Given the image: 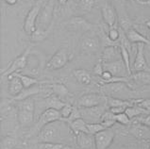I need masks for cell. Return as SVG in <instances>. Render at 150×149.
<instances>
[{
	"instance_id": "obj_37",
	"label": "cell",
	"mask_w": 150,
	"mask_h": 149,
	"mask_svg": "<svg viewBox=\"0 0 150 149\" xmlns=\"http://www.w3.org/2000/svg\"><path fill=\"white\" fill-rule=\"evenodd\" d=\"M16 145V140L12 137H7L2 141V148L12 149Z\"/></svg>"
},
{
	"instance_id": "obj_14",
	"label": "cell",
	"mask_w": 150,
	"mask_h": 149,
	"mask_svg": "<svg viewBox=\"0 0 150 149\" xmlns=\"http://www.w3.org/2000/svg\"><path fill=\"white\" fill-rule=\"evenodd\" d=\"M144 44H137V51H136V57L134 59L133 67L132 70L134 72H141V71H148V64L146 62L144 56Z\"/></svg>"
},
{
	"instance_id": "obj_10",
	"label": "cell",
	"mask_w": 150,
	"mask_h": 149,
	"mask_svg": "<svg viewBox=\"0 0 150 149\" xmlns=\"http://www.w3.org/2000/svg\"><path fill=\"white\" fill-rule=\"evenodd\" d=\"M114 131L110 129H106L104 130L100 131L99 133L95 135V146L96 149H107L114 138Z\"/></svg>"
},
{
	"instance_id": "obj_44",
	"label": "cell",
	"mask_w": 150,
	"mask_h": 149,
	"mask_svg": "<svg viewBox=\"0 0 150 149\" xmlns=\"http://www.w3.org/2000/svg\"><path fill=\"white\" fill-rule=\"evenodd\" d=\"M4 1L8 4V5H15L17 3V0H4Z\"/></svg>"
},
{
	"instance_id": "obj_21",
	"label": "cell",
	"mask_w": 150,
	"mask_h": 149,
	"mask_svg": "<svg viewBox=\"0 0 150 149\" xmlns=\"http://www.w3.org/2000/svg\"><path fill=\"white\" fill-rule=\"evenodd\" d=\"M126 35L131 44H140V42H142V44H150V41L147 38L137 31L135 28H130L128 30L126 31Z\"/></svg>"
},
{
	"instance_id": "obj_38",
	"label": "cell",
	"mask_w": 150,
	"mask_h": 149,
	"mask_svg": "<svg viewBox=\"0 0 150 149\" xmlns=\"http://www.w3.org/2000/svg\"><path fill=\"white\" fill-rule=\"evenodd\" d=\"M95 0H80V8L85 11H90L95 6Z\"/></svg>"
},
{
	"instance_id": "obj_8",
	"label": "cell",
	"mask_w": 150,
	"mask_h": 149,
	"mask_svg": "<svg viewBox=\"0 0 150 149\" xmlns=\"http://www.w3.org/2000/svg\"><path fill=\"white\" fill-rule=\"evenodd\" d=\"M42 7V2L38 1L35 6H33L32 8L28 11L24 22V30L28 35L31 34L36 30V24H37V18L40 15V11Z\"/></svg>"
},
{
	"instance_id": "obj_24",
	"label": "cell",
	"mask_w": 150,
	"mask_h": 149,
	"mask_svg": "<svg viewBox=\"0 0 150 149\" xmlns=\"http://www.w3.org/2000/svg\"><path fill=\"white\" fill-rule=\"evenodd\" d=\"M129 80H132L137 85H145L150 83V73L148 71L135 72L129 76Z\"/></svg>"
},
{
	"instance_id": "obj_28",
	"label": "cell",
	"mask_w": 150,
	"mask_h": 149,
	"mask_svg": "<svg viewBox=\"0 0 150 149\" xmlns=\"http://www.w3.org/2000/svg\"><path fill=\"white\" fill-rule=\"evenodd\" d=\"M11 75H13V76H17V78H19L21 79V81H22L25 89L30 88V87L34 86V85H37V84H39V83H42L37 78H33V76H28V75L19 74V73H13V74H11Z\"/></svg>"
},
{
	"instance_id": "obj_11",
	"label": "cell",
	"mask_w": 150,
	"mask_h": 149,
	"mask_svg": "<svg viewBox=\"0 0 150 149\" xmlns=\"http://www.w3.org/2000/svg\"><path fill=\"white\" fill-rule=\"evenodd\" d=\"M102 63H103V69L110 72L113 75V76L129 78V74H128L126 64L123 59L112 61V62H106V63L102 62Z\"/></svg>"
},
{
	"instance_id": "obj_2",
	"label": "cell",
	"mask_w": 150,
	"mask_h": 149,
	"mask_svg": "<svg viewBox=\"0 0 150 149\" xmlns=\"http://www.w3.org/2000/svg\"><path fill=\"white\" fill-rule=\"evenodd\" d=\"M101 91L105 96L118 98L123 100H133L138 99V93L131 89L127 82H112L103 84Z\"/></svg>"
},
{
	"instance_id": "obj_31",
	"label": "cell",
	"mask_w": 150,
	"mask_h": 149,
	"mask_svg": "<svg viewBox=\"0 0 150 149\" xmlns=\"http://www.w3.org/2000/svg\"><path fill=\"white\" fill-rule=\"evenodd\" d=\"M120 48H121V53H122V59L124 61V62H125L127 72H128V74H129V76H130L132 75V70H131V67H130V54L125 46L120 44Z\"/></svg>"
},
{
	"instance_id": "obj_3",
	"label": "cell",
	"mask_w": 150,
	"mask_h": 149,
	"mask_svg": "<svg viewBox=\"0 0 150 149\" xmlns=\"http://www.w3.org/2000/svg\"><path fill=\"white\" fill-rule=\"evenodd\" d=\"M107 104L98 105L92 108H79L81 118L87 124H96L101 122V118L107 112Z\"/></svg>"
},
{
	"instance_id": "obj_1",
	"label": "cell",
	"mask_w": 150,
	"mask_h": 149,
	"mask_svg": "<svg viewBox=\"0 0 150 149\" xmlns=\"http://www.w3.org/2000/svg\"><path fill=\"white\" fill-rule=\"evenodd\" d=\"M70 126L63 120H57L49 123L42 129L36 138L37 143H62L67 136L70 135Z\"/></svg>"
},
{
	"instance_id": "obj_40",
	"label": "cell",
	"mask_w": 150,
	"mask_h": 149,
	"mask_svg": "<svg viewBox=\"0 0 150 149\" xmlns=\"http://www.w3.org/2000/svg\"><path fill=\"white\" fill-rule=\"evenodd\" d=\"M103 72H104V69H103V63L101 61H99V62H97L96 66L93 67V74L96 76H98L100 78L101 75L103 74Z\"/></svg>"
},
{
	"instance_id": "obj_42",
	"label": "cell",
	"mask_w": 150,
	"mask_h": 149,
	"mask_svg": "<svg viewBox=\"0 0 150 149\" xmlns=\"http://www.w3.org/2000/svg\"><path fill=\"white\" fill-rule=\"evenodd\" d=\"M126 109H127V107H112V108H110V112L116 115V114L125 112Z\"/></svg>"
},
{
	"instance_id": "obj_13",
	"label": "cell",
	"mask_w": 150,
	"mask_h": 149,
	"mask_svg": "<svg viewBox=\"0 0 150 149\" xmlns=\"http://www.w3.org/2000/svg\"><path fill=\"white\" fill-rule=\"evenodd\" d=\"M54 8V0H48L46 5L44 7L42 13L39 15L38 19V28L41 29H48L50 21L52 19V13Z\"/></svg>"
},
{
	"instance_id": "obj_51",
	"label": "cell",
	"mask_w": 150,
	"mask_h": 149,
	"mask_svg": "<svg viewBox=\"0 0 150 149\" xmlns=\"http://www.w3.org/2000/svg\"><path fill=\"white\" fill-rule=\"evenodd\" d=\"M149 149H150V147H149Z\"/></svg>"
},
{
	"instance_id": "obj_26",
	"label": "cell",
	"mask_w": 150,
	"mask_h": 149,
	"mask_svg": "<svg viewBox=\"0 0 150 149\" xmlns=\"http://www.w3.org/2000/svg\"><path fill=\"white\" fill-rule=\"evenodd\" d=\"M68 125H69L72 132L75 135L79 134L80 132L89 133L88 132V127H87V123L85 122L82 118L76 119V120L73 121L72 123H70V124H68Z\"/></svg>"
},
{
	"instance_id": "obj_46",
	"label": "cell",
	"mask_w": 150,
	"mask_h": 149,
	"mask_svg": "<svg viewBox=\"0 0 150 149\" xmlns=\"http://www.w3.org/2000/svg\"><path fill=\"white\" fill-rule=\"evenodd\" d=\"M58 1L59 2L61 5H64V4H66L68 1H69V0H58Z\"/></svg>"
},
{
	"instance_id": "obj_25",
	"label": "cell",
	"mask_w": 150,
	"mask_h": 149,
	"mask_svg": "<svg viewBox=\"0 0 150 149\" xmlns=\"http://www.w3.org/2000/svg\"><path fill=\"white\" fill-rule=\"evenodd\" d=\"M74 76L78 82L81 85H90L92 82V76L87 70L76 69L74 71Z\"/></svg>"
},
{
	"instance_id": "obj_17",
	"label": "cell",
	"mask_w": 150,
	"mask_h": 149,
	"mask_svg": "<svg viewBox=\"0 0 150 149\" xmlns=\"http://www.w3.org/2000/svg\"><path fill=\"white\" fill-rule=\"evenodd\" d=\"M66 25L70 29H73L75 31H81V30L88 31V30H93V28H96L95 25L88 23L82 17H74V18L68 21Z\"/></svg>"
},
{
	"instance_id": "obj_12",
	"label": "cell",
	"mask_w": 150,
	"mask_h": 149,
	"mask_svg": "<svg viewBox=\"0 0 150 149\" xmlns=\"http://www.w3.org/2000/svg\"><path fill=\"white\" fill-rule=\"evenodd\" d=\"M101 41L100 38L97 37L96 35H89V36H85L82 38V40L80 42V47L81 50L85 53H96L97 52L100 48L101 45Z\"/></svg>"
},
{
	"instance_id": "obj_35",
	"label": "cell",
	"mask_w": 150,
	"mask_h": 149,
	"mask_svg": "<svg viewBox=\"0 0 150 149\" xmlns=\"http://www.w3.org/2000/svg\"><path fill=\"white\" fill-rule=\"evenodd\" d=\"M74 109V106H72L71 104H65L63 106V108L59 110L62 115V120H65L68 117L71 115V113Z\"/></svg>"
},
{
	"instance_id": "obj_43",
	"label": "cell",
	"mask_w": 150,
	"mask_h": 149,
	"mask_svg": "<svg viewBox=\"0 0 150 149\" xmlns=\"http://www.w3.org/2000/svg\"><path fill=\"white\" fill-rule=\"evenodd\" d=\"M137 122H139L141 123V124H144L145 126H147L148 127H150V116H146V117H142V118H139L138 119V121Z\"/></svg>"
},
{
	"instance_id": "obj_27",
	"label": "cell",
	"mask_w": 150,
	"mask_h": 149,
	"mask_svg": "<svg viewBox=\"0 0 150 149\" xmlns=\"http://www.w3.org/2000/svg\"><path fill=\"white\" fill-rule=\"evenodd\" d=\"M125 112L127 114V116L130 119L136 118L141 115H149L150 114V112H148V110H146L142 107H140L138 105H133V106H130V107L127 108Z\"/></svg>"
},
{
	"instance_id": "obj_18",
	"label": "cell",
	"mask_w": 150,
	"mask_h": 149,
	"mask_svg": "<svg viewBox=\"0 0 150 149\" xmlns=\"http://www.w3.org/2000/svg\"><path fill=\"white\" fill-rule=\"evenodd\" d=\"M76 144L81 149H92L95 143V136L89 133L80 132L76 135Z\"/></svg>"
},
{
	"instance_id": "obj_47",
	"label": "cell",
	"mask_w": 150,
	"mask_h": 149,
	"mask_svg": "<svg viewBox=\"0 0 150 149\" xmlns=\"http://www.w3.org/2000/svg\"><path fill=\"white\" fill-rule=\"evenodd\" d=\"M62 149H75V148H74V147H72V146H70V145H65V144H64L63 147H62Z\"/></svg>"
},
{
	"instance_id": "obj_45",
	"label": "cell",
	"mask_w": 150,
	"mask_h": 149,
	"mask_svg": "<svg viewBox=\"0 0 150 149\" xmlns=\"http://www.w3.org/2000/svg\"><path fill=\"white\" fill-rule=\"evenodd\" d=\"M138 3L142 4V5H148L150 6V0H146V1H140V0H137Z\"/></svg>"
},
{
	"instance_id": "obj_15",
	"label": "cell",
	"mask_w": 150,
	"mask_h": 149,
	"mask_svg": "<svg viewBox=\"0 0 150 149\" xmlns=\"http://www.w3.org/2000/svg\"><path fill=\"white\" fill-rule=\"evenodd\" d=\"M122 59V53L120 45H110L103 49L100 61L102 62H112Z\"/></svg>"
},
{
	"instance_id": "obj_16",
	"label": "cell",
	"mask_w": 150,
	"mask_h": 149,
	"mask_svg": "<svg viewBox=\"0 0 150 149\" xmlns=\"http://www.w3.org/2000/svg\"><path fill=\"white\" fill-rule=\"evenodd\" d=\"M101 13H102L103 20H104V23L108 25L110 28L116 27V23H117L116 11H115L113 6L111 5L110 3H106L105 5L102 7Z\"/></svg>"
},
{
	"instance_id": "obj_4",
	"label": "cell",
	"mask_w": 150,
	"mask_h": 149,
	"mask_svg": "<svg viewBox=\"0 0 150 149\" xmlns=\"http://www.w3.org/2000/svg\"><path fill=\"white\" fill-rule=\"evenodd\" d=\"M66 103L59 98L56 95H50L46 97H42V99H36L35 100V110L36 112H39L40 115L48 109H55L58 110H61L63 106Z\"/></svg>"
},
{
	"instance_id": "obj_39",
	"label": "cell",
	"mask_w": 150,
	"mask_h": 149,
	"mask_svg": "<svg viewBox=\"0 0 150 149\" xmlns=\"http://www.w3.org/2000/svg\"><path fill=\"white\" fill-rule=\"evenodd\" d=\"M79 118H81L79 109L78 107H74V109H73L71 115L63 121H65L66 123H68V124H70V123H72L73 121H75V120H76V119H79Z\"/></svg>"
},
{
	"instance_id": "obj_49",
	"label": "cell",
	"mask_w": 150,
	"mask_h": 149,
	"mask_svg": "<svg viewBox=\"0 0 150 149\" xmlns=\"http://www.w3.org/2000/svg\"><path fill=\"white\" fill-rule=\"evenodd\" d=\"M149 36H150V31H149Z\"/></svg>"
},
{
	"instance_id": "obj_22",
	"label": "cell",
	"mask_w": 150,
	"mask_h": 149,
	"mask_svg": "<svg viewBox=\"0 0 150 149\" xmlns=\"http://www.w3.org/2000/svg\"><path fill=\"white\" fill-rule=\"evenodd\" d=\"M34 112L31 110L24 109H18V121L22 126H29L34 120Z\"/></svg>"
},
{
	"instance_id": "obj_50",
	"label": "cell",
	"mask_w": 150,
	"mask_h": 149,
	"mask_svg": "<svg viewBox=\"0 0 150 149\" xmlns=\"http://www.w3.org/2000/svg\"><path fill=\"white\" fill-rule=\"evenodd\" d=\"M149 116H150V114H149Z\"/></svg>"
},
{
	"instance_id": "obj_32",
	"label": "cell",
	"mask_w": 150,
	"mask_h": 149,
	"mask_svg": "<svg viewBox=\"0 0 150 149\" xmlns=\"http://www.w3.org/2000/svg\"><path fill=\"white\" fill-rule=\"evenodd\" d=\"M63 143H37L36 149H62Z\"/></svg>"
},
{
	"instance_id": "obj_23",
	"label": "cell",
	"mask_w": 150,
	"mask_h": 149,
	"mask_svg": "<svg viewBox=\"0 0 150 149\" xmlns=\"http://www.w3.org/2000/svg\"><path fill=\"white\" fill-rule=\"evenodd\" d=\"M42 93V88L40 86H37V85H34V86H32L30 88L24 89L18 95L14 96L13 98H12V100L22 101L27 98H29V97H32L35 95H38V93Z\"/></svg>"
},
{
	"instance_id": "obj_33",
	"label": "cell",
	"mask_w": 150,
	"mask_h": 149,
	"mask_svg": "<svg viewBox=\"0 0 150 149\" xmlns=\"http://www.w3.org/2000/svg\"><path fill=\"white\" fill-rule=\"evenodd\" d=\"M87 127H88L89 134L93 135V136L97 133H99L100 131L106 129L101 123H96V124H87Z\"/></svg>"
},
{
	"instance_id": "obj_30",
	"label": "cell",
	"mask_w": 150,
	"mask_h": 149,
	"mask_svg": "<svg viewBox=\"0 0 150 149\" xmlns=\"http://www.w3.org/2000/svg\"><path fill=\"white\" fill-rule=\"evenodd\" d=\"M48 29H41V28H37L35 31H34L31 35H30V39L32 42H42L45 39H46V37L48 36Z\"/></svg>"
},
{
	"instance_id": "obj_20",
	"label": "cell",
	"mask_w": 150,
	"mask_h": 149,
	"mask_svg": "<svg viewBox=\"0 0 150 149\" xmlns=\"http://www.w3.org/2000/svg\"><path fill=\"white\" fill-rule=\"evenodd\" d=\"M130 132L139 140H144V141L150 140V127L144 124H141L139 122L132 126Z\"/></svg>"
},
{
	"instance_id": "obj_7",
	"label": "cell",
	"mask_w": 150,
	"mask_h": 149,
	"mask_svg": "<svg viewBox=\"0 0 150 149\" xmlns=\"http://www.w3.org/2000/svg\"><path fill=\"white\" fill-rule=\"evenodd\" d=\"M69 59H70V57H69L68 50L64 47H62V48H59L47 61V63H46V69L51 70V71L62 69V67H64L67 64Z\"/></svg>"
},
{
	"instance_id": "obj_5",
	"label": "cell",
	"mask_w": 150,
	"mask_h": 149,
	"mask_svg": "<svg viewBox=\"0 0 150 149\" xmlns=\"http://www.w3.org/2000/svg\"><path fill=\"white\" fill-rule=\"evenodd\" d=\"M61 119H62V115H61L59 110L55 109H48L45 110L40 115L39 119H38L35 126L32 129L30 135H35L36 133H39L42 127L45 126L46 125H48L49 123L57 121V120H61Z\"/></svg>"
},
{
	"instance_id": "obj_41",
	"label": "cell",
	"mask_w": 150,
	"mask_h": 149,
	"mask_svg": "<svg viewBox=\"0 0 150 149\" xmlns=\"http://www.w3.org/2000/svg\"><path fill=\"white\" fill-rule=\"evenodd\" d=\"M136 105H138L140 107H142L146 110H148V112H150V98H146V99L142 98L139 103Z\"/></svg>"
},
{
	"instance_id": "obj_29",
	"label": "cell",
	"mask_w": 150,
	"mask_h": 149,
	"mask_svg": "<svg viewBox=\"0 0 150 149\" xmlns=\"http://www.w3.org/2000/svg\"><path fill=\"white\" fill-rule=\"evenodd\" d=\"M49 87L51 88V91H52L54 95L59 96V98L61 97H65L69 95L68 89L62 83H52L49 85Z\"/></svg>"
},
{
	"instance_id": "obj_19",
	"label": "cell",
	"mask_w": 150,
	"mask_h": 149,
	"mask_svg": "<svg viewBox=\"0 0 150 149\" xmlns=\"http://www.w3.org/2000/svg\"><path fill=\"white\" fill-rule=\"evenodd\" d=\"M8 78V91L10 93V95L12 96H16L18 95L19 93L24 90V85L21 81V79L17 76L13 75H10Z\"/></svg>"
},
{
	"instance_id": "obj_6",
	"label": "cell",
	"mask_w": 150,
	"mask_h": 149,
	"mask_svg": "<svg viewBox=\"0 0 150 149\" xmlns=\"http://www.w3.org/2000/svg\"><path fill=\"white\" fill-rule=\"evenodd\" d=\"M30 50H31V46H29V47H28L24 51V53H22L17 58H15L13 59V61H12L11 64L6 68V70L1 72L2 78L3 76H8L11 74L17 73L18 71L25 69V66H27V64H28V56L29 52H30Z\"/></svg>"
},
{
	"instance_id": "obj_9",
	"label": "cell",
	"mask_w": 150,
	"mask_h": 149,
	"mask_svg": "<svg viewBox=\"0 0 150 149\" xmlns=\"http://www.w3.org/2000/svg\"><path fill=\"white\" fill-rule=\"evenodd\" d=\"M107 104V97L97 93H87L79 99L78 105L79 108H92L98 105Z\"/></svg>"
},
{
	"instance_id": "obj_34",
	"label": "cell",
	"mask_w": 150,
	"mask_h": 149,
	"mask_svg": "<svg viewBox=\"0 0 150 149\" xmlns=\"http://www.w3.org/2000/svg\"><path fill=\"white\" fill-rule=\"evenodd\" d=\"M108 37L112 42H120V28H117V27L110 28L108 32Z\"/></svg>"
},
{
	"instance_id": "obj_48",
	"label": "cell",
	"mask_w": 150,
	"mask_h": 149,
	"mask_svg": "<svg viewBox=\"0 0 150 149\" xmlns=\"http://www.w3.org/2000/svg\"><path fill=\"white\" fill-rule=\"evenodd\" d=\"M145 25H146V27L150 29V20H148L147 21V22H146V24H145Z\"/></svg>"
},
{
	"instance_id": "obj_36",
	"label": "cell",
	"mask_w": 150,
	"mask_h": 149,
	"mask_svg": "<svg viewBox=\"0 0 150 149\" xmlns=\"http://www.w3.org/2000/svg\"><path fill=\"white\" fill-rule=\"evenodd\" d=\"M115 118H116V122H118L119 124L121 125H129L130 122H131V119L127 116V114L126 112H122V113H119L115 115Z\"/></svg>"
}]
</instances>
